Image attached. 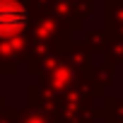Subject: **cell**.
Segmentation results:
<instances>
[{
    "label": "cell",
    "instance_id": "cell-1",
    "mask_svg": "<svg viewBox=\"0 0 123 123\" xmlns=\"http://www.w3.org/2000/svg\"><path fill=\"white\" fill-rule=\"evenodd\" d=\"M29 22V12L19 0H0V36H15Z\"/></svg>",
    "mask_w": 123,
    "mask_h": 123
}]
</instances>
